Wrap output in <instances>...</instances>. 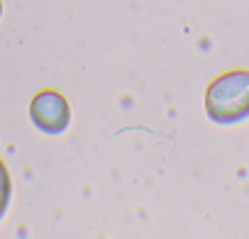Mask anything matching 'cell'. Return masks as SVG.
<instances>
[{
	"instance_id": "cell-1",
	"label": "cell",
	"mask_w": 249,
	"mask_h": 239,
	"mask_svg": "<svg viewBox=\"0 0 249 239\" xmlns=\"http://www.w3.org/2000/svg\"><path fill=\"white\" fill-rule=\"evenodd\" d=\"M205 112L217 125H237L249 117V71L234 68L217 76L205 93Z\"/></svg>"
},
{
	"instance_id": "cell-2",
	"label": "cell",
	"mask_w": 249,
	"mask_h": 239,
	"mask_svg": "<svg viewBox=\"0 0 249 239\" xmlns=\"http://www.w3.org/2000/svg\"><path fill=\"white\" fill-rule=\"evenodd\" d=\"M30 115H32V122L47 135H61L71 120L69 105L64 95L56 90H42L39 95H35Z\"/></svg>"
},
{
	"instance_id": "cell-3",
	"label": "cell",
	"mask_w": 249,
	"mask_h": 239,
	"mask_svg": "<svg viewBox=\"0 0 249 239\" xmlns=\"http://www.w3.org/2000/svg\"><path fill=\"white\" fill-rule=\"evenodd\" d=\"M8 203H10V173H8L5 164L0 161V217L5 215Z\"/></svg>"
},
{
	"instance_id": "cell-4",
	"label": "cell",
	"mask_w": 249,
	"mask_h": 239,
	"mask_svg": "<svg viewBox=\"0 0 249 239\" xmlns=\"http://www.w3.org/2000/svg\"><path fill=\"white\" fill-rule=\"evenodd\" d=\"M0 15H3V5H0Z\"/></svg>"
}]
</instances>
